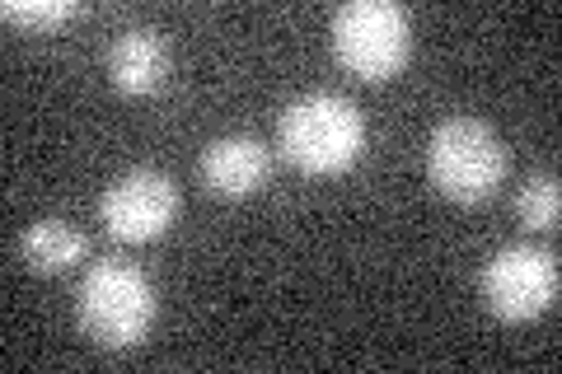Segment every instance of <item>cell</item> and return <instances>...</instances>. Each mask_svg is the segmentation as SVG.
<instances>
[{
  "mask_svg": "<svg viewBox=\"0 0 562 374\" xmlns=\"http://www.w3.org/2000/svg\"><path fill=\"white\" fill-rule=\"evenodd\" d=\"M277 146L291 169L310 178L347 173L366 150V113L347 94L314 89V94L286 103L277 122Z\"/></svg>",
  "mask_w": 562,
  "mask_h": 374,
  "instance_id": "obj_1",
  "label": "cell"
},
{
  "mask_svg": "<svg viewBox=\"0 0 562 374\" xmlns=\"http://www.w3.org/2000/svg\"><path fill=\"white\" fill-rule=\"evenodd\" d=\"M506 169H512V155L502 136L479 117H446L427 140L431 188L460 206L487 202L506 183Z\"/></svg>",
  "mask_w": 562,
  "mask_h": 374,
  "instance_id": "obj_2",
  "label": "cell"
},
{
  "mask_svg": "<svg viewBox=\"0 0 562 374\" xmlns=\"http://www.w3.org/2000/svg\"><path fill=\"white\" fill-rule=\"evenodd\" d=\"M155 324V286L136 262L103 258L80 281V328L90 342L109 351H127L146 342Z\"/></svg>",
  "mask_w": 562,
  "mask_h": 374,
  "instance_id": "obj_3",
  "label": "cell"
},
{
  "mask_svg": "<svg viewBox=\"0 0 562 374\" xmlns=\"http://www.w3.org/2000/svg\"><path fill=\"white\" fill-rule=\"evenodd\" d=\"M333 52L361 80H390L408 66L413 52V20L394 0H347L333 14Z\"/></svg>",
  "mask_w": 562,
  "mask_h": 374,
  "instance_id": "obj_4",
  "label": "cell"
},
{
  "mask_svg": "<svg viewBox=\"0 0 562 374\" xmlns=\"http://www.w3.org/2000/svg\"><path fill=\"white\" fill-rule=\"evenodd\" d=\"M562 286L558 253L539 243H506L483 267V305L502 324H530V318L549 314Z\"/></svg>",
  "mask_w": 562,
  "mask_h": 374,
  "instance_id": "obj_5",
  "label": "cell"
},
{
  "mask_svg": "<svg viewBox=\"0 0 562 374\" xmlns=\"http://www.w3.org/2000/svg\"><path fill=\"white\" fill-rule=\"evenodd\" d=\"M179 220V183L160 169L117 173L99 197V225L117 243H150Z\"/></svg>",
  "mask_w": 562,
  "mask_h": 374,
  "instance_id": "obj_6",
  "label": "cell"
},
{
  "mask_svg": "<svg viewBox=\"0 0 562 374\" xmlns=\"http://www.w3.org/2000/svg\"><path fill=\"white\" fill-rule=\"evenodd\" d=\"M272 173V150L254 136H216L202 150V183L225 202L254 197Z\"/></svg>",
  "mask_w": 562,
  "mask_h": 374,
  "instance_id": "obj_7",
  "label": "cell"
},
{
  "mask_svg": "<svg viewBox=\"0 0 562 374\" xmlns=\"http://www.w3.org/2000/svg\"><path fill=\"white\" fill-rule=\"evenodd\" d=\"M169 76V47L155 29H122L109 47V80L117 94L146 99Z\"/></svg>",
  "mask_w": 562,
  "mask_h": 374,
  "instance_id": "obj_8",
  "label": "cell"
},
{
  "mask_svg": "<svg viewBox=\"0 0 562 374\" xmlns=\"http://www.w3.org/2000/svg\"><path fill=\"white\" fill-rule=\"evenodd\" d=\"M20 258L33 267L38 276H57V272H70L76 262L90 258V239L80 235L70 220H33L20 239Z\"/></svg>",
  "mask_w": 562,
  "mask_h": 374,
  "instance_id": "obj_9",
  "label": "cell"
},
{
  "mask_svg": "<svg viewBox=\"0 0 562 374\" xmlns=\"http://www.w3.org/2000/svg\"><path fill=\"white\" fill-rule=\"evenodd\" d=\"M516 216L525 229H553L562 216V188L553 173H530L516 192Z\"/></svg>",
  "mask_w": 562,
  "mask_h": 374,
  "instance_id": "obj_10",
  "label": "cell"
},
{
  "mask_svg": "<svg viewBox=\"0 0 562 374\" xmlns=\"http://www.w3.org/2000/svg\"><path fill=\"white\" fill-rule=\"evenodd\" d=\"M5 24H20V29H43V33H57L61 24H70L80 14L76 0H5Z\"/></svg>",
  "mask_w": 562,
  "mask_h": 374,
  "instance_id": "obj_11",
  "label": "cell"
}]
</instances>
